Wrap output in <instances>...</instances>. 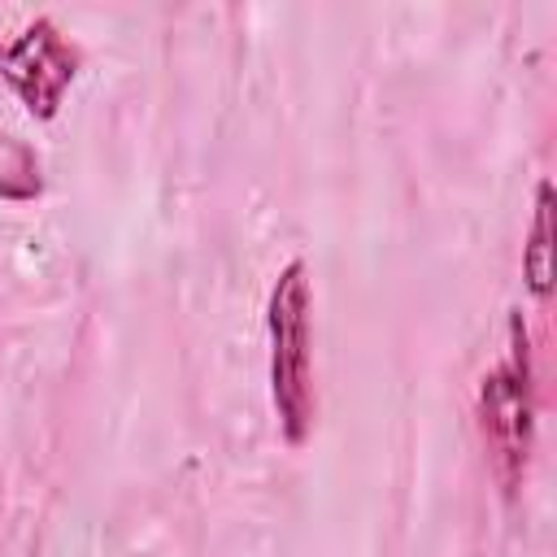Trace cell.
<instances>
[{
  "mask_svg": "<svg viewBox=\"0 0 557 557\" xmlns=\"http://www.w3.org/2000/svg\"><path fill=\"white\" fill-rule=\"evenodd\" d=\"M78 65H83L78 44L48 13L30 17L17 35L0 39V78L39 122H52L61 113V100L78 78Z\"/></svg>",
  "mask_w": 557,
  "mask_h": 557,
  "instance_id": "3957f363",
  "label": "cell"
},
{
  "mask_svg": "<svg viewBox=\"0 0 557 557\" xmlns=\"http://www.w3.org/2000/svg\"><path fill=\"white\" fill-rule=\"evenodd\" d=\"M479 431L500 487L513 496L527 479L535 440V392H531V335L522 309H509V348L496 370L479 379Z\"/></svg>",
  "mask_w": 557,
  "mask_h": 557,
  "instance_id": "7a4b0ae2",
  "label": "cell"
},
{
  "mask_svg": "<svg viewBox=\"0 0 557 557\" xmlns=\"http://www.w3.org/2000/svg\"><path fill=\"white\" fill-rule=\"evenodd\" d=\"M44 191V170H39V157L0 131V196L4 200H35Z\"/></svg>",
  "mask_w": 557,
  "mask_h": 557,
  "instance_id": "5b68a950",
  "label": "cell"
},
{
  "mask_svg": "<svg viewBox=\"0 0 557 557\" xmlns=\"http://www.w3.org/2000/svg\"><path fill=\"white\" fill-rule=\"evenodd\" d=\"M265 335H270V400L278 418V435L300 448L313 431L318 396H313V292L309 265L292 257L270 287L265 300Z\"/></svg>",
  "mask_w": 557,
  "mask_h": 557,
  "instance_id": "6da1fadb",
  "label": "cell"
},
{
  "mask_svg": "<svg viewBox=\"0 0 557 557\" xmlns=\"http://www.w3.org/2000/svg\"><path fill=\"white\" fill-rule=\"evenodd\" d=\"M522 278L535 300L553 296V183H535V213H531V235L522 248Z\"/></svg>",
  "mask_w": 557,
  "mask_h": 557,
  "instance_id": "277c9868",
  "label": "cell"
}]
</instances>
